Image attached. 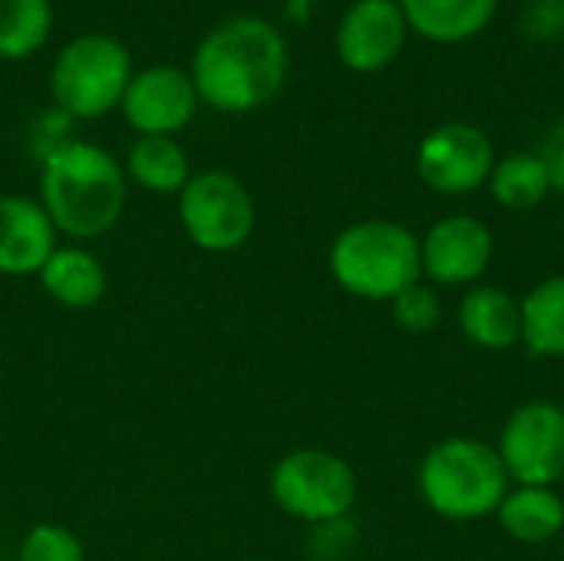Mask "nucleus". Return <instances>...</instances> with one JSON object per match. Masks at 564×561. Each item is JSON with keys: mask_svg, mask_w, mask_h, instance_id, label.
<instances>
[{"mask_svg": "<svg viewBox=\"0 0 564 561\" xmlns=\"http://www.w3.org/2000/svg\"><path fill=\"white\" fill-rule=\"evenodd\" d=\"M496 450L516 486H555L564 476V410L552 400L516 407Z\"/></svg>", "mask_w": 564, "mask_h": 561, "instance_id": "nucleus-8", "label": "nucleus"}, {"mask_svg": "<svg viewBox=\"0 0 564 561\" xmlns=\"http://www.w3.org/2000/svg\"><path fill=\"white\" fill-rule=\"evenodd\" d=\"M406 33L410 26L400 0H357L340 17L334 46L347 69L380 73L400 56Z\"/></svg>", "mask_w": 564, "mask_h": 561, "instance_id": "nucleus-11", "label": "nucleus"}, {"mask_svg": "<svg viewBox=\"0 0 564 561\" xmlns=\"http://www.w3.org/2000/svg\"><path fill=\"white\" fill-rule=\"evenodd\" d=\"M271 499L281 513L307 526L340 522L357 503V476L330 450H291L271 470Z\"/></svg>", "mask_w": 564, "mask_h": 561, "instance_id": "nucleus-6", "label": "nucleus"}, {"mask_svg": "<svg viewBox=\"0 0 564 561\" xmlns=\"http://www.w3.org/2000/svg\"><path fill=\"white\" fill-rule=\"evenodd\" d=\"M539 155H542V162H545V169H549L552 192H562L564 195V119L545 136Z\"/></svg>", "mask_w": 564, "mask_h": 561, "instance_id": "nucleus-25", "label": "nucleus"}, {"mask_svg": "<svg viewBox=\"0 0 564 561\" xmlns=\"http://www.w3.org/2000/svg\"><path fill=\"white\" fill-rule=\"evenodd\" d=\"M178 222L195 248L228 255L251 238L254 202L238 175L208 169L192 175L178 192Z\"/></svg>", "mask_w": 564, "mask_h": 561, "instance_id": "nucleus-7", "label": "nucleus"}, {"mask_svg": "<svg viewBox=\"0 0 564 561\" xmlns=\"http://www.w3.org/2000/svg\"><path fill=\"white\" fill-rule=\"evenodd\" d=\"M126 179L155 195H178L188 172V155L172 136H139L126 152Z\"/></svg>", "mask_w": 564, "mask_h": 561, "instance_id": "nucleus-18", "label": "nucleus"}, {"mask_svg": "<svg viewBox=\"0 0 564 561\" xmlns=\"http://www.w3.org/2000/svg\"><path fill=\"white\" fill-rule=\"evenodd\" d=\"M489 192L502 208L529 212L545 202V195L552 192V179L539 152H516L492 165Z\"/></svg>", "mask_w": 564, "mask_h": 561, "instance_id": "nucleus-20", "label": "nucleus"}, {"mask_svg": "<svg viewBox=\"0 0 564 561\" xmlns=\"http://www.w3.org/2000/svg\"><path fill=\"white\" fill-rule=\"evenodd\" d=\"M56 251V228L40 202L26 195H0V274H40Z\"/></svg>", "mask_w": 564, "mask_h": 561, "instance_id": "nucleus-13", "label": "nucleus"}, {"mask_svg": "<svg viewBox=\"0 0 564 561\" xmlns=\"http://www.w3.org/2000/svg\"><path fill=\"white\" fill-rule=\"evenodd\" d=\"M459 331L482 350H509L522 341V304L496 284H479L459 301Z\"/></svg>", "mask_w": 564, "mask_h": 561, "instance_id": "nucleus-14", "label": "nucleus"}, {"mask_svg": "<svg viewBox=\"0 0 564 561\" xmlns=\"http://www.w3.org/2000/svg\"><path fill=\"white\" fill-rule=\"evenodd\" d=\"M20 561H83V542L66 526L40 522L20 542Z\"/></svg>", "mask_w": 564, "mask_h": 561, "instance_id": "nucleus-22", "label": "nucleus"}, {"mask_svg": "<svg viewBox=\"0 0 564 561\" xmlns=\"http://www.w3.org/2000/svg\"><path fill=\"white\" fill-rule=\"evenodd\" d=\"M330 274L360 301H393L423 278L420 238L400 222H357L334 238Z\"/></svg>", "mask_w": 564, "mask_h": 561, "instance_id": "nucleus-3", "label": "nucleus"}, {"mask_svg": "<svg viewBox=\"0 0 564 561\" xmlns=\"http://www.w3.org/2000/svg\"><path fill=\"white\" fill-rule=\"evenodd\" d=\"M53 33L50 0H0V60H26Z\"/></svg>", "mask_w": 564, "mask_h": 561, "instance_id": "nucleus-21", "label": "nucleus"}, {"mask_svg": "<svg viewBox=\"0 0 564 561\" xmlns=\"http://www.w3.org/2000/svg\"><path fill=\"white\" fill-rule=\"evenodd\" d=\"M132 73V56L122 40L109 33H83L56 53L50 93L56 109L69 119H99L119 109Z\"/></svg>", "mask_w": 564, "mask_h": 561, "instance_id": "nucleus-5", "label": "nucleus"}, {"mask_svg": "<svg viewBox=\"0 0 564 561\" xmlns=\"http://www.w3.org/2000/svg\"><path fill=\"white\" fill-rule=\"evenodd\" d=\"M390 304H393L397 324H400L403 331H410V334H426V331H433V327L440 324V317H443V308H440L436 291L426 288V284H420V281L410 284L403 294H397Z\"/></svg>", "mask_w": 564, "mask_h": 561, "instance_id": "nucleus-23", "label": "nucleus"}, {"mask_svg": "<svg viewBox=\"0 0 564 561\" xmlns=\"http://www.w3.org/2000/svg\"><path fill=\"white\" fill-rule=\"evenodd\" d=\"M525 30L535 40H552L564 33V0H535L525 13Z\"/></svg>", "mask_w": 564, "mask_h": 561, "instance_id": "nucleus-24", "label": "nucleus"}, {"mask_svg": "<svg viewBox=\"0 0 564 561\" xmlns=\"http://www.w3.org/2000/svg\"><path fill=\"white\" fill-rule=\"evenodd\" d=\"M496 149L473 122H443L420 142L416 172L440 195H469L492 175Z\"/></svg>", "mask_w": 564, "mask_h": 561, "instance_id": "nucleus-9", "label": "nucleus"}, {"mask_svg": "<svg viewBox=\"0 0 564 561\" xmlns=\"http://www.w3.org/2000/svg\"><path fill=\"white\" fill-rule=\"evenodd\" d=\"M406 26L433 43H466L479 36L496 10L499 0H400Z\"/></svg>", "mask_w": 564, "mask_h": 561, "instance_id": "nucleus-15", "label": "nucleus"}, {"mask_svg": "<svg viewBox=\"0 0 564 561\" xmlns=\"http://www.w3.org/2000/svg\"><path fill=\"white\" fill-rule=\"evenodd\" d=\"M198 89L192 73L172 63L135 69L122 93V119L139 136H175L198 112Z\"/></svg>", "mask_w": 564, "mask_h": 561, "instance_id": "nucleus-10", "label": "nucleus"}, {"mask_svg": "<svg viewBox=\"0 0 564 561\" xmlns=\"http://www.w3.org/2000/svg\"><path fill=\"white\" fill-rule=\"evenodd\" d=\"M496 251L489 225L476 215H446L420 238L423 278L436 284H473Z\"/></svg>", "mask_w": 564, "mask_h": 561, "instance_id": "nucleus-12", "label": "nucleus"}, {"mask_svg": "<svg viewBox=\"0 0 564 561\" xmlns=\"http://www.w3.org/2000/svg\"><path fill=\"white\" fill-rule=\"evenodd\" d=\"M519 304H522V344L539 357L564 360V274L545 278Z\"/></svg>", "mask_w": 564, "mask_h": 561, "instance_id": "nucleus-19", "label": "nucleus"}, {"mask_svg": "<svg viewBox=\"0 0 564 561\" xmlns=\"http://www.w3.org/2000/svg\"><path fill=\"white\" fill-rule=\"evenodd\" d=\"M40 205L56 231L93 241L122 218L126 169L102 145L69 139L40 165Z\"/></svg>", "mask_w": 564, "mask_h": 561, "instance_id": "nucleus-2", "label": "nucleus"}, {"mask_svg": "<svg viewBox=\"0 0 564 561\" xmlns=\"http://www.w3.org/2000/svg\"><path fill=\"white\" fill-rule=\"evenodd\" d=\"M509 473L496 446L476 436H453L436 443L420 463L423 503L453 522L486 519L509 493Z\"/></svg>", "mask_w": 564, "mask_h": 561, "instance_id": "nucleus-4", "label": "nucleus"}, {"mask_svg": "<svg viewBox=\"0 0 564 561\" xmlns=\"http://www.w3.org/2000/svg\"><path fill=\"white\" fill-rule=\"evenodd\" d=\"M36 278H40L43 291L56 304L73 308V311L93 308L106 294V268H102V261L93 251L79 248V245L56 248L46 258V265L40 268Z\"/></svg>", "mask_w": 564, "mask_h": 561, "instance_id": "nucleus-16", "label": "nucleus"}, {"mask_svg": "<svg viewBox=\"0 0 564 561\" xmlns=\"http://www.w3.org/2000/svg\"><path fill=\"white\" fill-rule=\"evenodd\" d=\"M188 73L205 106L218 112H254L284 89L291 50L271 20L238 13L198 40Z\"/></svg>", "mask_w": 564, "mask_h": 561, "instance_id": "nucleus-1", "label": "nucleus"}, {"mask_svg": "<svg viewBox=\"0 0 564 561\" xmlns=\"http://www.w3.org/2000/svg\"><path fill=\"white\" fill-rule=\"evenodd\" d=\"M509 539L539 546L564 532V503L552 486H516L496 509Z\"/></svg>", "mask_w": 564, "mask_h": 561, "instance_id": "nucleus-17", "label": "nucleus"}, {"mask_svg": "<svg viewBox=\"0 0 564 561\" xmlns=\"http://www.w3.org/2000/svg\"><path fill=\"white\" fill-rule=\"evenodd\" d=\"M251 561H268V559H251Z\"/></svg>", "mask_w": 564, "mask_h": 561, "instance_id": "nucleus-26", "label": "nucleus"}]
</instances>
